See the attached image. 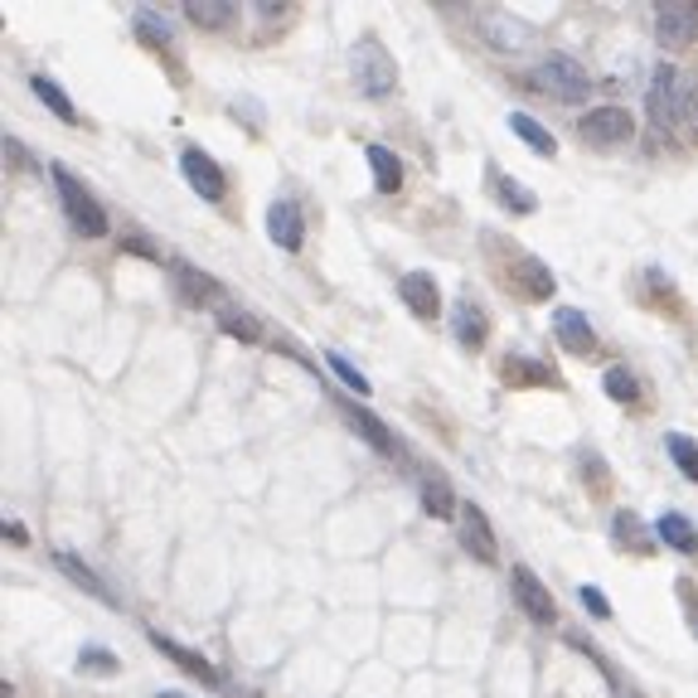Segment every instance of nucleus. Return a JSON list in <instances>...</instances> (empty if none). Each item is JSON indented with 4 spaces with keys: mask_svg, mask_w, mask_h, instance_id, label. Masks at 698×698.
<instances>
[{
    "mask_svg": "<svg viewBox=\"0 0 698 698\" xmlns=\"http://www.w3.org/2000/svg\"><path fill=\"white\" fill-rule=\"evenodd\" d=\"M645 112H650L655 131H680L684 122L698 117V92L674 64H660L650 78V92H645Z\"/></svg>",
    "mask_w": 698,
    "mask_h": 698,
    "instance_id": "nucleus-1",
    "label": "nucleus"
},
{
    "mask_svg": "<svg viewBox=\"0 0 698 698\" xmlns=\"http://www.w3.org/2000/svg\"><path fill=\"white\" fill-rule=\"evenodd\" d=\"M350 73H354V83H359L364 98H389V92L398 88V64H393V54L379 45V35H359V39H354Z\"/></svg>",
    "mask_w": 698,
    "mask_h": 698,
    "instance_id": "nucleus-2",
    "label": "nucleus"
},
{
    "mask_svg": "<svg viewBox=\"0 0 698 698\" xmlns=\"http://www.w3.org/2000/svg\"><path fill=\"white\" fill-rule=\"evenodd\" d=\"M54 190H59V204H64L68 224L78 238H107V210H102L98 200H92L88 190H83L78 175H68L64 165H54Z\"/></svg>",
    "mask_w": 698,
    "mask_h": 698,
    "instance_id": "nucleus-3",
    "label": "nucleus"
},
{
    "mask_svg": "<svg viewBox=\"0 0 698 698\" xmlns=\"http://www.w3.org/2000/svg\"><path fill=\"white\" fill-rule=\"evenodd\" d=\"M534 78H538V88H544L548 98L572 102V107H578V102H587L592 88H597V83H592V73L582 68L572 54H548L544 64H538Z\"/></svg>",
    "mask_w": 698,
    "mask_h": 698,
    "instance_id": "nucleus-4",
    "label": "nucleus"
},
{
    "mask_svg": "<svg viewBox=\"0 0 698 698\" xmlns=\"http://www.w3.org/2000/svg\"><path fill=\"white\" fill-rule=\"evenodd\" d=\"M578 137L587 145H597V151H617V145H626L635 137V122L626 107H592L578 122Z\"/></svg>",
    "mask_w": 698,
    "mask_h": 698,
    "instance_id": "nucleus-5",
    "label": "nucleus"
},
{
    "mask_svg": "<svg viewBox=\"0 0 698 698\" xmlns=\"http://www.w3.org/2000/svg\"><path fill=\"white\" fill-rule=\"evenodd\" d=\"M509 582H515V601H519V611H524L534 626H558V601H554V592L538 582V572L534 568H524L519 562L515 572H509Z\"/></svg>",
    "mask_w": 698,
    "mask_h": 698,
    "instance_id": "nucleus-6",
    "label": "nucleus"
},
{
    "mask_svg": "<svg viewBox=\"0 0 698 698\" xmlns=\"http://www.w3.org/2000/svg\"><path fill=\"white\" fill-rule=\"evenodd\" d=\"M180 175H185V185H190L200 200H210V204H218L228 194V175L218 170V161H214L210 151H200V145H185Z\"/></svg>",
    "mask_w": 698,
    "mask_h": 698,
    "instance_id": "nucleus-7",
    "label": "nucleus"
},
{
    "mask_svg": "<svg viewBox=\"0 0 698 698\" xmlns=\"http://www.w3.org/2000/svg\"><path fill=\"white\" fill-rule=\"evenodd\" d=\"M655 39L664 49H689L698 39V5L694 0H670L655 10Z\"/></svg>",
    "mask_w": 698,
    "mask_h": 698,
    "instance_id": "nucleus-8",
    "label": "nucleus"
},
{
    "mask_svg": "<svg viewBox=\"0 0 698 698\" xmlns=\"http://www.w3.org/2000/svg\"><path fill=\"white\" fill-rule=\"evenodd\" d=\"M499 281H505L509 291H519L524 301H548V296H554V287H558L554 272H548L534 253H515V263H509V272L499 277Z\"/></svg>",
    "mask_w": 698,
    "mask_h": 698,
    "instance_id": "nucleus-9",
    "label": "nucleus"
},
{
    "mask_svg": "<svg viewBox=\"0 0 698 698\" xmlns=\"http://www.w3.org/2000/svg\"><path fill=\"white\" fill-rule=\"evenodd\" d=\"M446 320H452V335H456V345H461V350L475 354L490 340V316H485V306L471 296V291H466V296H456V306H452V316H446Z\"/></svg>",
    "mask_w": 698,
    "mask_h": 698,
    "instance_id": "nucleus-10",
    "label": "nucleus"
},
{
    "mask_svg": "<svg viewBox=\"0 0 698 698\" xmlns=\"http://www.w3.org/2000/svg\"><path fill=\"white\" fill-rule=\"evenodd\" d=\"M267 238H272L281 253H296L306 243V214H301L296 200H272V210H267Z\"/></svg>",
    "mask_w": 698,
    "mask_h": 698,
    "instance_id": "nucleus-11",
    "label": "nucleus"
},
{
    "mask_svg": "<svg viewBox=\"0 0 698 698\" xmlns=\"http://www.w3.org/2000/svg\"><path fill=\"white\" fill-rule=\"evenodd\" d=\"M554 335H558V345L568 354H582V359L597 354V330L587 326V316H582L578 306H558L554 310Z\"/></svg>",
    "mask_w": 698,
    "mask_h": 698,
    "instance_id": "nucleus-12",
    "label": "nucleus"
},
{
    "mask_svg": "<svg viewBox=\"0 0 698 698\" xmlns=\"http://www.w3.org/2000/svg\"><path fill=\"white\" fill-rule=\"evenodd\" d=\"M398 296H403V306H408L418 320L442 316V291H436L432 272H408V277L398 281Z\"/></svg>",
    "mask_w": 698,
    "mask_h": 698,
    "instance_id": "nucleus-13",
    "label": "nucleus"
},
{
    "mask_svg": "<svg viewBox=\"0 0 698 698\" xmlns=\"http://www.w3.org/2000/svg\"><path fill=\"white\" fill-rule=\"evenodd\" d=\"M456 524H461V544L471 548L481 562H495L499 548H495V529H490L485 509L481 505H461V515H456Z\"/></svg>",
    "mask_w": 698,
    "mask_h": 698,
    "instance_id": "nucleus-14",
    "label": "nucleus"
},
{
    "mask_svg": "<svg viewBox=\"0 0 698 698\" xmlns=\"http://www.w3.org/2000/svg\"><path fill=\"white\" fill-rule=\"evenodd\" d=\"M145 640H151V645H155V650H161V655H170V660H175V664H180V670H185V674H190V680H200V684H210V689H214V684H218V670H214V664H210V660H204V655H194V650H185V645H180V640H170V635H161V631H145Z\"/></svg>",
    "mask_w": 698,
    "mask_h": 698,
    "instance_id": "nucleus-15",
    "label": "nucleus"
},
{
    "mask_svg": "<svg viewBox=\"0 0 698 698\" xmlns=\"http://www.w3.org/2000/svg\"><path fill=\"white\" fill-rule=\"evenodd\" d=\"M340 413H345L350 427L364 436V442L373 446V452H383V456H398V442H393V432H389V427H383L379 418H373L369 408H359V403H354V398H340Z\"/></svg>",
    "mask_w": 698,
    "mask_h": 698,
    "instance_id": "nucleus-16",
    "label": "nucleus"
},
{
    "mask_svg": "<svg viewBox=\"0 0 698 698\" xmlns=\"http://www.w3.org/2000/svg\"><path fill=\"white\" fill-rule=\"evenodd\" d=\"M170 272H175V287H180V296L190 301V306H214V301H224L218 281L210 272H200V267H190V263H180V257H175Z\"/></svg>",
    "mask_w": 698,
    "mask_h": 698,
    "instance_id": "nucleus-17",
    "label": "nucleus"
},
{
    "mask_svg": "<svg viewBox=\"0 0 698 698\" xmlns=\"http://www.w3.org/2000/svg\"><path fill=\"white\" fill-rule=\"evenodd\" d=\"M481 35L495 49H524L529 45V25H524V20H515V15H505V10H485V15H481Z\"/></svg>",
    "mask_w": 698,
    "mask_h": 698,
    "instance_id": "nucleus-18",
    "label": "nucleus"
},
{
    "mask_svg": "<svg viewBox=\"0 0 698 698\" xmlns=\"http://www.w3.org/2000/svg\"><path fill=\"white\" fill-rule=\"evenodd\" d=\"M418 495H422V509H427L432 519H456V515H461V505H456V495H452V485H446V475L427 471L422 481H418Z\"/></svg>",
    "mask_w": 698,
    "mask_h": 698,
    "instance_id": "nucleus-19",
    "label": "nucleus"
},
{
    "mask_svg": "<svg viewBox=\"0 0 698 698\" xmlns=\"http://www.w3.org/2000/svg\"><path fill=\"white\" fill-rule=\"evenodd\" d=\"M364 155H369V170H373V190H379V194H398L403 190V161H398V155H393L389 145H379V141H373Z\"/></svg>",
    "mask_w": 698,
    "mask_h": 698,
    "instance_id": "nucleus-20",
    "label": "nucleus"
},
{
    "mask_svg": "<svg viewBox=\"0 0 698 698\" xmlns=\"http://www.w3.org/2000/svg\"><path fill=\"white\" fill-rule=\"evenodd\" d=\"M655 538H660L664 548H674V554H684V558L698 554V529H694L684 515H674V509H670V515H660V524H655Z\"/></svg>",
    "mask_w": 698,
    "mask_h": 698,
    "instance_id": "nucleus-21",
    "label": "nucleus"
},
{
    "mask_svg": "<svg viewBox=\"0 0 698 698\" xmlns=\"http://www.w3.org/2000/svg\"><path fill=\"white\" fill-rule=\"evenodd\" d=\"M509 131H515L534 155H558V137L544 127V122L529 117V112H509Z\"/></svg>",
    "mask_w": 698,
    "mask_h": 698,
    "instance_id": "nucleus-22",
    "label": "nucleus"
},
{
    "mask_svg": "<svg viewBox=\"0 0 698 698\" xmlns=\"http://www.w3.org/2000/svg\"><path fill=\"white\" fill-rule=\"evenodd\" d=\"M611 538L626 544L631 554H655V534L631 515V509H617V519H611Z\"/></svg>",
    "mask_w": 698,
    "mask_h": 698,
    "instance_id": "nucleus-23",
    "label": "nucleus"
},
{
    "mask_svg": "<svg viewBox=\"0 0 698 698\" xmlns=\"http://www.w3.org/2000/svg\"><path fill=\"white\" fill-rule=\"evenodd\" d=\"M29 88H35V98L45 102V107L54 112L59 122H68V127H73V122H78V107H73V102H68V92L59 88V83L49 78V73H35V78H29Z\"/></svg>",
    "mask_w": 698,
    "mask_h": 698,
    "instance_id": "nucleus-24",
    "label": "nucleus"
},
{
    "mask_svg": "<svg viewBox=\"0 0 698 698\" xmlns=\"http://www.w3.org/2000/svg\"><path fill=\"white\" fill-rule=\"evenodd\" d=\"M185 15H190V25H200V29H228L238 20V5H228V0H190Z\"/></svg>",
    "mask_w": 698,
    "mask_h": 698,
    "instance_id": "nucleus-25",
    "label": "nucleus"
},
{
    "mask_svg": "<svg viewBox=\"0 0 698 698\" xmlns=\"http://www.w3.org/2000/svg\"><path fill=\"white\" fill-rule=\"evenodd\" d=\"M131 25H137V39H141L145 49H170L175 45L170 20L155 15V10H137V20H131Z\"/></svg>",
    "mask_w": 698,
    "mask_h": 698,
    "instance_id": "nucleus-26",
    "label": "nucleus"
},
{
    "mask_svg": "<svg viewBox=\"0 0 698 698\" xmlns=\"http://www.w3.org/2000/svg\"><path fill=\"white\" fill-rule=\"evenodd\" d=\"M601 389H607L611 403H640V379H635L626 364H611V369L601 373Z\"/></svg>",
    "mask_w": 698,
    "mask_h": 698,
    "instance_id": "nucleus-27",
    "label": "nucleus"
},
{
    "mask_svg": "<svg viewBox=\"0 0 698 698\" xmlns=\"http://www.w3.org/2000/svg\"><path fill=\"white\" fill-rule=\"evenodd\" d=\"M54 562H59V572H68V578L78 582L83 592H92V597H98V601H107V607H112V592L102 587V578H98V572L88 568V562H78L73 554H54Z\"/></svg>",
    "mask_w": 698,
    "mask_h": 698,
    "instance_id": "nucleus-28",
    "label": "nucleus"
},
{
    "mask_svg": "<svg viewBox=\"0 0 698 698\" xmlns=\"http://www.w3.org/2000/svg\"><path fill=\"white\" fill-rule=\"evenodd\" d=\"M218 330H224V335H233V340H243V345H257V340H263V326H257L248 310H233V306L218 310Z\"/></svg>",
    "mask_w": 698,
    "mask_h": 698,
    "instance_id": "nucleus-29",
    "label": "nucleus"
},
{
    "mask_svg": "<svg viewBox=\"0 0 698 698\" xmlns=\"http://www.w3.org/2000/svg\"><path fill=\"white\" fill-rule=\"evenodd\" d=\"M664 446H670V461L684 471V481H694V485H698V442H694V436L670 432V436H664Z\"/></svg>",
    "mask_w": 698,
    "mask_h": 698,
    "instance_id": "nucleus-30",
    "label": "nucleus"
},
{
    "mask_svg": "<svg viewBox=\"0 0 698 698\" xmlns=\"http://www.w3.org/2000/svg\"><path fill=\"white\" fill-rule=\"evenodd\" d=\"M78 670L92 674V680H112L122 664H117V655L102 650V645H83V650H78Z\"/></svg>",
    "mask_w": 698,
    "mask_h": 698,
    "instance_id": "nucleus-31",
    "label": "nucleus"
},
{
    "mask_svg": "<svg viewBox=\"0 0 698 698\" xmlns=\"http://www.w3.org/2000/svg\"><path fill=\"white\" fill-rule=\"evenodd\" d=\"M499 373H505L509 383H554V373H548L544 364L524 359V354H509V359L499 364Z\"/></svg>",
    "mask_w": 698,
    "mask_h": 698,
    "instance_id": "nucleus-32",
    "label": "nucleus"
},
{
    "mask_svg": "<svg viewBox=\"0 0 698 698\" xmlns=\"http://www.w3.org/2000/svg\"><path fill=\"white\" fill-rule=\"evenodd\" d=\"M495 190H499V204H505V210H515V214H534L538 210L534 190H524V185L509 180V175H495Z\"/></svg>",
    "mask_w": 698,
    "mask_h": 698,
    "instance_id": "nucleus-33",
    "label": "nucleus"
},
{
    "mask_svg": "<svg viewBox=\"0 0 698 698\" xmlns=\"http://www.w3.org/2000/svg\"><path fill=\"white\" fill-rule=\"evenodd\" d=\"M326 359H330V369H335V379L345 383L350 393H359V398H364V393H373V389H369V379H364V373L354 369V364H350V359H345V354H340V350H326Z\"/></svg>",
    "mask_w": 698,
    "mask_h": 698,
    "instance_id": "nucleus-34",
    "label": "nucleus"
},
{
    "mask_svg": "<svg viewBox=\"0 0 698 698\" xmlns=\"http://www.w3.org/2000/svg\"><path fill=\"white\" fill-rule=\"evenodd\" d=\"M578 597H582V607H587V611H592V617H597V621H607V617H611V601L601 597V587H592V582H587V587H582Z\"/></svg>",
    "mask_w": 698,
    "mask_h": 698,
    "instance_id": "nucleus-35",
    "label": "nucleus"
},
{
    "mask_svg": "<svg viewBox=\"0 0 698 698\" xmlns=\"http://www.w3.org/2000/svg\"><path fill=\"white\" fill-rule=\"evenodd\" d=\"M592 471V490H597V495H607L611 490V481H607V466H601V456H582V475Z\"/></svg>",
    "mask_w": 698,
    "mask_h": 698,
    "instance_id": "nucleus-36",
    "label": "nucleus"
},
{
    "mask_svg": "<svg viewBox=\"0 0 698 698\" xmlns=\"http://www.w3.org/2000/svg\"><path fill=\"white\" fill-rule=\"evenodd\" d=\"M680 597H684V607H689V626L698 635V587L694 582H680Z\"/></svg>",
    "mask_w": 698,
    "mask_h": 698,
    "instance_id": "nucleus-37",
    "label": "nucleus"
},
{
    "mask_svg": "<svg viewBox=\"0 0 698 698\" xmlns=\"http://www.w3.org/2000/svg\"><path fill=\"white\" fill-rule=\"evenodd\" d=\"M122 248H131V253H141V257H161L151 243H141V233H127V238H122Z\"/></svg>",
    "mask_w": 698,
    "mask_h": 698,
    "instance_id": "nucleus-38",
    "label": "nucleus"
},
{
    "mask_svg": "<svg viewBox=\"0 0 698 698\" xmlns=\"http://www.w3.org/2000/svg\"><path fill=\"white\" fill-rule=\"evenodd\" d=\"M5 534H10V544H25V538H29L25 524H5Z\"/></svg>",
    "mask_w": 698,
    "mask_h": 698,
    "instance_id": "nucleus-39",
    "label": "nucleus"
},
{
    "mask_svg": "<svg viewBox=\"0 0 698 698\" xmlns=\"http://www.w3.org/2000/svg\"><path fill=\"white\" fill-rule=\"evenodd\" d=\"M155 698H190V694H175V689H161V694H155Z\"/></svg>",
    "mask_w": 698,
    "mask_h": 698,
    "instance_id": "nucleus-40",
    "label": "nucleus"
},
{
    "mask_svg": "<svg viewBox=\"0 0 698 698\" xmlns=\"http://www.w3.org/2000/svg\"><path fill=\"white\" fill-rule=\"evenodd\" d=\"M621 698H640V694H635V689H621Z\"/></svg>",
    "mask_w": 698,
    "mask_h": 698,
    "instance_id": "nucleus-41",
    "label": "nucleus"
}]
</instances>
